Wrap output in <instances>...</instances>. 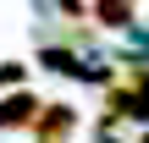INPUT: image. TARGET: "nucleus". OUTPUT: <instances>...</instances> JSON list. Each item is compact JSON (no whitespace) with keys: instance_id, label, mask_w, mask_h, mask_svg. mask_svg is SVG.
<instances>
[{"instance_id":"nucleus-1","label":"nucleus","mask_w":149,"mask_h":143,"mask_svg":"<svg viewBox=\"0 0 149 143\" xmlns=\"http://www.w3.org/2000/svg\"><path fill=\"white\" fill-rule=\"evenodd\" d=\"M39 99L33 94H11V99H0V127H33L39 121Z\"/></svg>"},{"instance_id":"nucleus-2","label":"nucleus","mask_w":149,"mask_h":143,"mask_svg":"<svg viewBox=\"0 0 149 143\" xmlns=\"http://www.w3.org/2000/svg\"><path fill=\"white\" fill-rule=\"evenodd\" d=\"M66 127H72V110H66V105H44V116L33 121V132H39L44 143H55L61 132H66Z\"/></svg>"},{"instance_id":"nucleus-3","label":"nucleus","mask_w":149,"mask_h":143,"mask_svg":"<svg viewBox=\"0 0 149 143\" xmlns=\"http://www.w3.org/2000/svg\"><path fill=\"white\" fill-rule=\"evenodd\" d=\"M94 11H100L105 28H127V22H133V0H100Z\"/></svg>"},{"instance_id":"nucleus-4","label":"nucleus","mask_w":149,"mask_h":143,"mask_svg":"<svg viewBox=\"0 0 149 143\" xmlns=\"http://www.w3.org/2000/svg\"><path fill=\"white\" fill-rule=\"evenodd\" d=\"M44 66H50V72H77V55H66V50H44Z\"/></svg>"},{"instance_id":"nucleus-5","label":"nucleus","mask_w":149,"mask_h":143,"mask_svg":"<svg viewBox=\"0 0 149 143\" xmlns=\"http://www.w3.org/2000/svg\"><path fill=\"white\" fill-rule=\"evenodd\" d=\"M61 6H66V11H72V17H77V0H61Z\"/></svg>"},{"instance_id":"nucleus-6","label":"nucleus","mask_w":149,"mask_h":143,"mask_svg":"<svg viewBox=\"0 0 149 143\" xmlns=\"http://www.w3.org/2000/svg\"><path fill=\"white\" fill-rule=\"evenodd\" d=\"M144 143H149V138H144Z\"/></svg>"}]
</instances>
